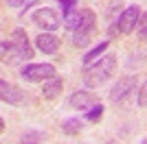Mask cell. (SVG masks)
<instances>
[{"label": "cell", "instance_id": "6da1fadb", "mask_svg": "<svg viewBox=\"0 0 147 144\" xmlns=\"http://www.w3.org/2000/svg\"><path fill=\"white\" fill-rule=\"evenodd\" d=\"M33 59V48H31L26 33L22 29H16L9 35V39L2 42V61L5 63H26Z\"/></svg>", "mask_w": 147, "mask_h": 144}, {"label": "cell", "instance_id": "7a4b0ae2", "mask_svg": "<svg viewBox=\"0 0 147 144\" xmlns=\"http://www.w3.org/2000/svg\"><path fill=\"white\" fill-rule=\"evenodd\" d=\"M117 66L119 61L114 55H103L101 59H97L94 63L86 68L84 72V81H86L88 87H99V85H103L105 81H110L114 77V72H117Z\"/></svg>", "mask_w": 147, "mask_h": 144}, {"label": "cell", "instance_id": "3957f363", "mask_svg": "<svg viewBox=\"0 0 147 144\" xmlns=\"http://www.w3.org/2000/svg\"><path fill=\"white\" fill-rule=\"evenodd\" d=\"M94 31H97V15L90 9H81L79 22L73 29V44L77 48L88 46L92 42V37H94Z\"/></svg>", "mask_w": 147, "mask_h": 144}, {"label": "cell", "instance_id": "277c9868", "mask_svg": "<svg viewBox=\"0 0 147 144\" xmlns=\"http://www.w3.org/2000/svg\"><path fill=\"white\" fill-rule=\"evenodd\" d=\"M20 77L26 83H44V81H49L57 74H55L53 63H29V66H24L20 70Z\"/></svg>", "mask_w": 147, "mask_h": 144}, {"label": "cell", "instance_id": "5b68a950", "mask_svg": "<svg viewBox=\"0 0 147 144\" xmlns=\"http://www.w3.org/2000/svg\"><path fill=\"white\" fill-rule=\"evenodd\" d=\"M31 20L40 26L42 31H57L61 26V18L57 15V11H53V9H49V7H42V9H37L33 15H31Z\"/></svg>", "mask_w": 147, "mask_h": 144}, {"label": "cell", "instance_id": "8992f818", "mask_svg": "<svg viewBox=\"0 0 147 144\" xmlns=\"http://www.w3.org/2000/svg\"><path fill=\"white\" fill-rule=\"evenodd\" d=\"M132 90H136V79L134 77L119 79L117 83H114V87H112V92H110V101L117 103V105H123V103L129 98Z\"/></svg>", "mask_w": 147, "mask_h": 144}, {"label": "cell", "instance_id": "52a82bcc", "mask_svg": "<svg viewBox=\"0 0 147 144\" xmlns=\"http://www.w3.org/2000/svg\"><path fill=\"white\" fill-rule=\"evenodd\" d=\"M138 20H141V9H138L136 5L127 7V9H125V11L117 18V24H119L121 35H129V33L138 26Z\"/></svg>", "mask_w": 147, "mask_h": 144}, {"label": "cell", "instance_id": "ba28073f", "mask_svg": "<svg viewBox=\"0 0 147 144\" xmlns=\"http://www.w3.org/2000/svg\"><path fill=\"white\" fill-rule=\"evenodd\" d=\"M0 96H2L5 103H9V105H13V107L26 105V94L20 90L18 85H11V83H7V81L0 83Z\"/></svg>", "mask_w": 147, "mask_h": 144}, {"label": "cell", "instance_id": "9c48e42d", "mask_svg": "<svg viewBox=\"0 0 147 144\" xmlns=\"http://www.w3.org/2000/svg\"><path fill=\"white\" fill-rule=\"evenodd\" d=\"M94 105H97V96L92 94V92H75L68 98V107L77 109V111H88Z\"/></svg>", "mask_w": 147, "mask_h": 144}, {"label": "cell", "instance_id": "30bf717a", "mask_svg": "<svg viewBox=\"0 0 147 144\" xmlns=\"http://www.w3.org/2000/svg\"><path fill=\"white\" fill-rule=\"evenodd\" d=\"M59 7H61V13H64V26L73 31L79 22V7L75 0H59Z\"/></svg>", "mask_w": 147, "mask_h": 144}, {"label": "cell", "instance_id": "8fae6325", "mask_svg": "<svg viewBox=\"0 0 147 144\" xmlns=\"http://www.w3.org/2000/svg\"><path fill=\"white\" fill-rule=\"evenodd\" d=\"M35 46H37V50H42L44 55H55L57 50H59V37L49 33V31H44V33H40V35L35 37Z\"/></svg>", "mask_w": 147, "mask_h": 144}, {"label": "cell", "instance_id": "7c38bea8", "mask_svg": "<svg viewBox=\"0 0 147 144\" xmlns=\"http://www.w3.org/2000/svg\"><path fill=\"white\" fill-rule=\"evenodd\" d=\"M61 90H64L61 79H59V77H53V79H49V81H44V85H42V96L46 98V101H53V98H57V96L61 94Z\"/></svg>", "mask_w": 147, "mask_h": 144}, {"label": "cell", "instance_id": "4fadbf2b", "mask_svg": "<svg viewBox=\"0 0 147 144\" xmlns=\"http://www.w3.org/2000/svg\"><path fill=\"white\" fill-rule=\"evenodd\" d=\"M84 125H86V120H81V118H70V120H66V122L61 125V131L66 133V135H75V133H79L81 129H84Z\"/></svg>", "mask_w": 147, "mask_h": 144}, {"label": "cell", "instance_id": "5bb4252c", "mask_svg": "<svg viewBox=\"0 0 147 144\" xmlns=\"http://www.w3.org/2000/svg\"><path fill=\"white\" fill-rule=\"evenodd\" d=\"M108 50V42H101V44H97V46L92 48L88 55H84V63L86 66H90V63H94V61L99 59V57H103V53Z\"/></svg>", "mask_w": 147, "mask_h": 144}, {"label": "cell", "instance_id": "9a60e30c", "mask_svg": "<svg viewBox=\"0 0 147 144\" xmlns=\"http://www.w3.org/2000/svg\"><path fill=\"white\" fill-rule=\"evenodd\" d=\"M101 116H103V105H101V103H97V105H94V107H90L86 111V122H99V120H101Z\"/></svg>", "mask_w": 147, "mask_h": 144}, {"label": "cell", "instance_id": "2e32d148", "mask_svg": "<svg viewBox=\"0 0 147 144\" xmlns=\"http://www.w3.org/2000/svg\"><path fill=\"white\" fill-rule=\"evenodd\" d=\"M136 31H138V39H141L143 44H147V13H145V15H141Z\"/></svg>", "mask_w": 147, "mask_h": 144}, {"label": "cell", "instance_id": "e0dca14e", "mask_svg": "<svg viewBox=\"0 0 147 144\" xmlns=\"http://www.w3.org/2000/svg\"><path fill=\"white\" fill-rule=\"evenodd\" d=\"M42 138H44L42 133H33V131H29V133H24V135L20 138V144H37Z\"/></svg>", "mask_w": 147, "mask_h": 144}, {"label": "cell", "instance_id": "ac0fdd59", "mask_svg": "<svg viewBox=\"0 0 147 144\" xmlns=\"http://www.w3.org/2000/svg\"><path fill=\"white\" fill-rule=\"evenodd\" d=\"M138 105H141V107H147V81L143 83L141 90H138Z\"/></svg>", "mask_w": 147, "mask_h": 144}, {"label": "cell", "instance_id": "d6986e66", "mask_svg": "<svg viewBox=\"0 0 147 144\" xmlns=\"http://www.w3.org/2000/svg\"><path fill=\"white\" fill-rule=\"evenodd\" d=\"M9 7H24V5H31V0H7Z\"/></svg>", "mask_w": 147, "mask_h": 144}, {"label": "cell", "instance_id": "ffe728a7", "mask_svg": "<svg viewBox=\"0 0 147 144\" xmlns=\"http://www.w3.org/2000/svg\"><path fill=\"white\" fill-rule=\"evenodd\" d=\"M141 144H147V140H143V142H141Z\"/></svg>", "mask_w": 147, "mask_h": 144}, {"label": "cell", "instance_id": "44dd1931", "mask_svg": "<svg viewBox=\"0 0 147 144\" xmlns=\"http://www.w3.org/2000/svg\"><path fill=\"white\" fill-rule=\"evenodd\" d=\"M108 144H114V142H108Z\"/></svg>", "mask_w": 147, "mask_h": 144}]
</instances>
